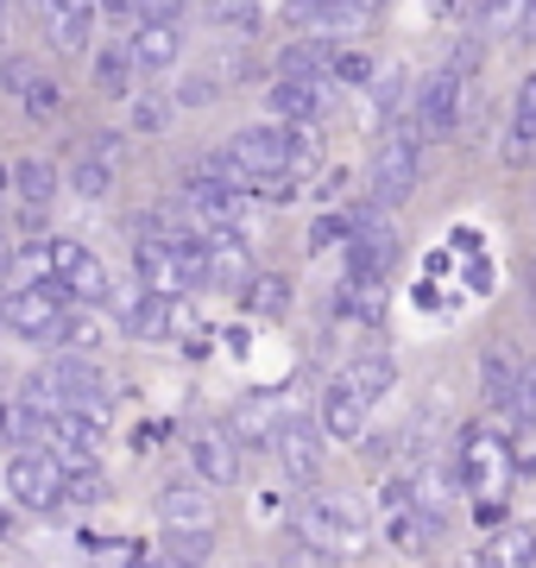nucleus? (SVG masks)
I'll return each instance as SVG.
<instances>
[{
  "label": "nucleus",
  "mask_w": 536,
  "mask_h": 568,
  "mask_svg": "<svg viewBox=\"0 0 536 568\" xmlns=\"http://www.w3.org/2000/svg\"><path fill=\"white\" fill-rule=\"evenodd\" d=\"M512 474H517V436L498 417H474V424L454 429L449 443V480L454 493H512Z\"/></svg>",
  "instance_id": "1"
},
{
  "label": "nucleus",
  "mask_w": 536,
  "mask_h": 568,
  "mask_svg": "<svg viewBox=\"0 0 536 568\" xmlns=\"http://www.w3.org/2000/svg\"><path fill=\"white\" fill-rule=\"evenodd\" d=\"M290 537H303V544L290 549L297 562H303V556H310V562H334V556H348V549L367 544V506L348 499V493H310L303 487V506H297Z\"/></svg>",
  "instance_id": "2"
},
{
  "label": "nucleus",
  "mask_w": 536,
  "mask_h": 568,
  "mask_svg": "<svg viewBox=\"0 0 536 568\" xmlns=\"http://www.w3.org/2000/svg\"><path fill=\"white\" fill-rule=\"evenodd\" d=\"M416 178H423V133H416V114H411V102H404L392 121H385L379 145H372L367 183H372V196H379V203L398 209L416 190Z\"/></svg>",
  "instance_id": "3"
},
{
  "label": "nucleus",
  "mask_w": 536,
  "mask_h": 568,
  "mask_svg": "<svg viewBox=\"0 0 536 568\" xmlns=\"http://www.w3.org/2000/svg\"><path fill=\"white\" fill-rule=\"evenodd\" d=\"M271 455L285 467L290 487H322V467H329V429L316 410H278V429H271Z\"/></svg>",
  "instance_id": "4"
},
{
  "label": "nucleus",
  "mask_w": 536,
  "mask_h": 568,
  "mask_svg": "<svg viewBox=\"0 0 536 568\" xmlns=\"http://www.w3.org/2000/svg\"><path fill=\"white\" fill-rule=\"evenodd\" d=\"M0 487L20 511H63V462L39 443H20L0 462Z\"/></svg>",
  "instance_id": "5"
},
{
  "label": "nucleus",
  "mask_w": 536,
  "mask_h": 568,
  "mask_svg": "<svg viewBox=\"0 0 536 568\" xmlns=\"http://www.w3.org/2000/svg\"><path fill=\"white\" fill-rule=\"evenodd\" d=\"M467 89H474V82L454 77L449 63H442L435 77H423V89L411 95V114H416L423 145H449V140L467 133Z\"/></svg>",
  "instance_id": "6"
},
{
  "label": "nucleus",
  "mask_w": 536,
  "mask_h": 568,
  "mask_svg": "<svg viewBox=\"0 0 536 568\" xmlns=\"http://www.w3.org/2000/svg\"><path fill=\"white\" fill-rule=\"evenodd\" d=\"M44 379L58 386V405L70 410H89V417H114V386H107V373L95 366V354H76V347H58L51 361L39 366Z\"/></svg>",
  "instance_id": "7"
},
{
  "label": "nucleus",
  "mask_w": 536,
  "mask_h": 568,
  "mask_svg": "<svg viewBox=\"0 0 536 568\" xmlns=\"http://www.w3.org/2000/svg\"><path fill=\"white\" fill-rule=\"evenodd\" d=\"M44 272H51L76 304H102L107 284H114L107 260L95 253V246H83L76 234H51V241H44Z\"/></svg>",
  "instance_id": "8"
},
{
  "label": "nucleus",
  "mask_w": 536,
  "mask_h": 568,
  "mask_svg": "<svg viewBox=\"0 0 536 568\" xmlns=\"http://www.w3.org/2000/svg\"><path fill=\"white\" fill-rule=\"evenodd\" d=\"M177 203L189 209V215H203V222H252V190H240V183H221V178H208L203 164H189L184 178H177Z\"/></svg>",
  "instance_id": "9"
},
{
  "label": "nucleus",
  "mask_w": 536,
  "mask_h": 568,
  "mask_svg": "<svg viewBox=\"0 0 536 568\" xmlns=\"http://www.w3.org/2000/svg\"><path fill=\"white\" fill-rule=\"evenodd\" d=\"M58 316H63V304L44 284H13V291L0 297V328H7L13 342H58Z\"/></svg>",
  "instance_id": "10"
},
{
  "label": "nucleus",
  "mask_w": 536,
  "mask_h": 568,
  "mask_svg": "<svg viewBox=\"0 0 536 568\" xmlns=\"http://www.w3.org/2000/svg\"><path fill=\"white\" fill-rule=\"evenodd\" d=\"M329 77H271L266 82V114L285 126H322L329 114Z\"/></svg>",
  "instance_id": "11"
},
{
  "label": "nucleus",
  "mask_w": 536,
  "mask_h": 568,
  "mask_svg": "<svg viewBox=\"0 0 536 568\" xmlns=\"http://www.w3.org/2000/svg\"><path fill=\"white\" fill-rule=\"evenodd\" d=\"M44 7V39L58 58H89V44L102 32V0H39Z\"/></svg>",
  "instance_id": "12"
},
{
  "label": "nucleus",
  "mask_w": 536,
  "mask_h": 568,
  "mask_svg": "<svg viewBox=\"0 0 536 568\" xmlns=\"http://www.w3.org/2000/svg\"><path fill=\"white\" fill-rule=\"evenodd\" d=\"M44 448H51V455H58L63 467H95V462H102V448H107V424H102V417H89V410L58 405Z\"/></svg>",
  "instance_id": "13"
},
{
  "label": "nucleus",
  "mask_w": 536,
  "mask_h": 568,
  "mask_svg": "<svg viewBox=\"0 0 536 568\" xmlns=\"http://www.w3.org/2000/svg\"><path fill=\"white\" fill-rule=\"evenodd\" d=\"M189 474H196L203 487H215V493L240 487V443L227 436V424L189 429Z\"/></svg>",
  "instance_id": "14"
},
{
  "label": "nucleus",
  "mask_w": 536,
  "mask_h": 568,
  "mask_svg": "<svg viewBox=\"0 0 536 568\" xmlns=\"http://www.w3.org/2000/svg\"><path fill=\"white\" fill-rule=\"evenodd\" d=\"M152 511H158L165 530H215V487H203L196 474H177V480L158 487Z\"/></svg>",
  "instance_id": "15"
},
{
  "label": "nucleus",
  "mask_w": 536,
  "mask_h": 568,
  "mask_svg": "<svg viewBox=\"0 0 536 568\" xmlns=\"http://www.w3.org/2000/svg\"><path fill=\"white\" fill-rule=\"evenodd\" d=\"M379 20L372 0H290V26L297 32H316V39H353Z\"/></svg>",
  "instance_id": "16"
},
{
  "label": "nucleus",
  "mask_w": 536,
  "mask_h": 568,
  "mask_svg": "<svg viewBox=\"0 0 536 568\" xmlns=\"http://www.w3.org/2000/svg\"><path fill=\"white\" fill-rule=\"evenodd\" d=\"M252 278V241L240 222H208V272L203 284L215 291H240Z\"/></svg>",
  "instance_id": "17"
},
{
  "label": "nucleus",
  "mask_w": 536,
  "mask_h": 568,
  "mask_svg": "<svg viewBox=\"0 0 536 568\" xmlns=\"http://www.w3.org/2000/svg\"><path fill=\"white\" fill-rule=\"evenodd\" d=\"M133 278H140L145 291H158V297H184V291H196L189 272H184V260H177L152 227H133Z\"/></svg>",
  "instance_id": "18"
},
{
  "label": "nucleus",
  "mask_w": 536,
  "mask_h": 568,
  "mask_svg": "<svg viewBox=\"0 0 536 568\" xmlns=\"http://www.w3.org/2000/svg\"><path fill=\"white\" fill-rule=\"evenodd\" d=\"M89 89L102 95V102H126L133 89H140V63H133V44L126 39H95L89 44Z\"/></svg>",
  "instance_id": "19"
},
{
  "label": "nucleus",
  "mask_w": 536,
  "mask_h": 568,
  "mask_svg": "<svg viewBox=\"0 0 536 568\" xmlns=\"http://www.w3.org/2000/svg\"><path fill=\"white\" fill-rule=\"evenodd\" d=\"M517 373H524V361H517V347H505V342H486V347H480V398H486V410H493L498 424L512 417ZM505 429H512V424H505Z\"/></svg>",
  "instance_id": "20"
},
{
  "label": "nucleus",
  "mask_w": 536,
  "mask_h": 568,
  "mask_svg": "<svg viewBox=\"0 0 536 568\" xmlns=\"http://www.w3.org/2000/svg\"><path fill=\"white\" fill-rule=\"evenodd\" d=\"M316 417H322V429H329V443H360L372 424V405L360 398V392L334 373L329 386H322V405H316Z\"/></svg>",
  "instance_id": "21"
},
{
  "label": "nucleus",
  "mask_w": 536,
  "mask_h": 568,
  "mask_svg": "<svg viewBox=\"0 0 536 568\" xmlns=\"http://www.w3.org/2000/svg\"><path fill=\"white\" fill-rule=\"evenodd\" d=\"M442 530H449V511H430V506H416V499L385 511V544H392L398 556H430Z\"/></svg>",
  "instance_id": "22"
},
{
  "label": "nucleus",
  "mask_w": 536,
  "mask_h": 568,
  "mask_svg": "<svg viewBox=\"0 0 536 568\" xmlns=\"http://www.w3.org/2000/svg\"><path fill=\"white\" fill-rule=\"evenodd\" d=\"M133 63H140V77L145 70H158L165 77L171 63L184 58V32H177V20H152V13H133Z\"/></svg>",
  "instance_id": "23"
},
{
  "label": "nucleus",
  "mask_w": 536,
  "mask_h": 568,
  "mask_svg": "<svg viewBox=\"0 0 536 568\" xmlns=\"http://www.w3.org/2000/svg\"><path fill=\"white\" fill-rule=\"evenodd\" d=\"M58 190H63L58 164L39 159V152H25V159L7 164V196H13L20 209H51V203H58Z\"/></svg>",
  "instance_id": "24"
},
{
  "label": "nucleus",
  "mask_w": 536,
  "mask_h": 568,
  "mask_svg": "<svg viewBox=\"0 0 536 568\" xmlns=\"http://www.w3.org/2000/svg\"><path fill=\"white\" fill-rule=\"evenodd\" d=\"M121 328L107 316V304H70L58 316V347H76V354H102Z\"/></svg>",
  "instance_id": "25"
},
{
  "label": "nucleus",
  "mask_w": 536,
  "mask_h": 568,
  "mask_svg": "<svg viewBox=\"0 0 536 568\" xmlns=\"http://www.w3.org/2000/svg\"><path fill=\"white\" fill-rule=\"evenodd\" d=\"M240 304H247V316H259V323H285L290 310H297V278L252 265V278L240 284Z\"/></svg>",
  "instance_id": "26"
},
{
  "label": "nucleus",
  "mask_w": 536,
  "mask_h": 568,
  "mask_svg": "<svg viewBox=\"0 0 536 568\" xmlns=\"http://www.w3.org/2000/svg\"><path fill=\"white\" fill-rule=\"evenodd\" d=\"M114 171H121L114 159H102L95 145H83V152L70 159V171H63V190H70L76 203H107V196H114Z\"/></svg>",
  "instance_id": "27"
},
{
  "label": "nucleus",
  "mask_w": 536,
  "mask_h": 568,
  "mask_svg": "<svg viewBox=\"0 0 536 568\" xmlns=\"http://www.w3.org/2000/svg\"><path fill=\"white\" fill-rule=\"evenodd\" d=\"M512 164L536 159V70L524 82H517V95H512V121H505V145H498Z\"/></svg>",
  "instance_id": "28"
},
{
  "label": "nucleus",
  "mask_w": 536,
  "mask_h": 568,
  "mask_svg": "<svg viewBox=\"0 0 536 568\" xmlns=\"http://www.w3.org/2000/svg\"><path fill=\"white\" fill-rule=\"evenodd\" d=\"M278 410H285V398H240V405L227 410V436L234 443H247V448H266L271 443V429H278Z\"/></svg>",
  "instance_id": "29"
},
{
  "label": "nucleus",
  "mask_w": 536,
  "mask_h": 568,
  "mask_svg": "<svg viewBox=\"0 0 536 568\" xmlns=\"http://www.w3.org/2000/svg\"><path fill=\"white\" fill-rule=\"evenodd\" d=\"M341 379H348L367 405H379V398H392V386H398V366H392V354H379V347H367V354H348V366H341Z\"/></svg>",
  "instance_id": "30"
},
{
  "label": "nucleus",
  "mask_w": 536,
  "mask_h": 568,
  "mask_svg": "<svg viewBox=\"0 0 536 568\" xmlns=\"http://www.w3.org/2000/svg\"><path fill=\"white\" fill-rule=\"evenodd\" d=\"M329 44L334 39H316V32L290 39L285 51L266 63V77H329Z\"/></svg>",
  "instance_id": "31"
},
{
  "label": "nucleus",
  "mask_w": 536,
  "mask_h": 568,
  "mask_svg": "<svg viewBox=\"0 0 536 568\" xmlns=\"http://www.w3.org/2000/svg\"><path fill=\"white\" fill-rule=\"evenodd\" d=\"M171 121H177V102L171 95H158V89H133L126 95V133L158 140V133H171Z\"/></svg>",
  "instance_id": "32"
},
{
  "label": "nucleus",
  "mask_w": 536,
  "mask_h": 568,
  "mask_svg": "<svg viewBox=\"0 0 536 568\" xmlns=\"http://www.w3.org/2000/svg\"><path fill=\"white\" fill-rule=\"evenodd\" d=\"M221 89H227L221 70H215V63H203V70H189V77L171 89V102H177V114H203V108L221 102Z\"/></svg>",
  "instance_id": "33"
},
{
  "label": "nucleus",
  "mask_w": 536,
  "mask_h": 568,
  "mask_svg": "<svg viewBox=\"0 0 536 568\" xmlns=\"http://www.w3.org/2000/svg\"><path fill=\"white\" fill-rule=\"evenodd\" d=\"M367 95H372V114H379V121H392L398 108L411 102V70H398V63L372 70V77H367Z\"/></svg>",
  "instance_id": "34"
},
{
  "label": "nucleus",
  "mask_w": 536,
  "mask_h": 568,
  "mask_svg": "<svg viewBox=\"0 0 536 568\" xmlns=\"http://www.w3.org/2000/svg\"><path fill=\"white\" fill-rule=\"evenodd\" d=\"M20 108H25V114H32V121H39V126H51V121H58V114H63V82L51 77L44 63H39V70H32V82H25V89H20Z\"/></svg>",
  "instance_id": "35"
},
{
  "label": "nucleus",
  "mask_w": 536,
  "mask_h": 568,
  "mask_svg": "<svg viewBox=\"0 0 536 568\" xmlns=\"http://www.w3.org/2000/svg\"><path fill=\"white\" fill-rule=\"evenodd\" d=\"M372 70H379V63H372L367 44H348V39L329 44V82H341V89H367Z\"/></svg>",
  "instance_id": "36"
},
{
  "label": "nucleus",
  "mask_w": 536,
  "mask_h": 568,
  "mask_svg": "<svg viewBox=\"0 0 536 568\" xmlns=\"http://www.w3.org/2000/svg\"><path fill=\"white\" fill-rule=\"evenodd\" d=\"M348 234H353V215L348 209H334V203H322L310 215V234H303V241H310V253H341Z\"/></svg>",
  "instance_id": "37"
},
{
  "label": "nucleus",
  "mask_w": 536,
  "mask_h": 568,
  "mask_svg": "<svg viewBox=\"0 0 536 568\" xmlns=\"http://www.w3.org/2000/svg\"><path fill=\"white\" fill-rule=\"evenodd\" d=\"M107 499V480H102V462L95 467H63V511H89Z\"/></svg>",
  "instance_id": "38"
},
{
  "label": "nucleus",
  "mask_w": 536,
  "mask_h": 568,
  "mask_svg": "<svg viewBox=\"0 0 536 568\" xmlns=\"http://www.w3.org/2000/svg\"><path fill=\"white\" fill-rule=\"evenodd\" d=\"M512 436H530L536 429V361H524V373H517V398H512Z\"/></svg>",
  "instance_id": "39"
},
{
  "label": "nucleus",
  "mask_w": 536,
  "mask_h": 568,
  "mask_svg": "<svg viewBox=\"0 0 536 568\" xmlns=\"http://www.w3.org/2000/svg\"><path fill=\"white\" fill-rule=\"evenodd\" d=\"M208 20L247 39V32H259V0H208Z\"/></svg>",
  "instance_id": "40"
},
{
  "label": "nucleus",
  "mask_w": 536,
  "mask_h": 568,
  "mask_svg": "<svg viewBox=\"0 0 536 568\" xmlns=\"http://www.w3.org/2000/svg\"><path fill=\"white\" fill-rule=\"evenodd\" d=\"M524 7H530V0H486V7H480V39H505V32H512L517 20H524Z\"/></svg>",
  "instance_id": "41"
},
{
  "label": "nucleus",
  "mask_w": 536,
  "mask_h": 568,
  "mask_svg": "<svg viewBox=\"0 0 536 568\" xmlns=\"http://www.w3.org/2000/svg\"><path fill=\"white\" fill-rule=\"evenodd\" d=\"M32 70H39V58H25V51H0V95L20 102V89L32 82Z\"/></svg>",
  "instance_id": "42"
},
{
  "label": "nucleus",
  "mask_w": 536,
  "mask_h": 568,
  "mask_svg": "<svg viewBox=\"0 0 536 568\" xmlns=\"http://www.w3.org/2000/svg\"><path fill=\"white\" fill-rule=\"evenodd\" d=\"M348 190H353V171H348V164H334V171H322V178H316L310 190H303V196H310V203L322 209V203H341Z\"/></svg>",
  "instance_id": "43"
},
{
  "label": "nucleus",
  "mask_w": 536,
  "mask_h": 568,
  "mask_svg": "<svg viewBox=\"0 0 536 568\" xmlns=\"http://www.w3.org/2000/svg\"><path fill=\"white\" fill-rule=\"evenodd\" d=\"M442 63H449L454 77H467V82H474V77H480V32H467V39L454 44V51H449Z\"/></svg>",
  "instance_id": "44"
},
{
  "label": "nucleus",
  "mask_w": 536,
  "mask_h": 568,
  "mask_svg": "<svg viewBox=\"0 0 536 568\" xmlns=\"http://www.w3.org/2000/svg\"><path fill=\"white\" fill-rule=\"evenodd\" d=\"M493 278H498V265L467 253V291H474V297H493Z\"/></svg>",
  "instance_id": "45"
},
{
  "label": "nucleus",
  "mask_w": 536,
  "mask_h": 568,
  "mask_svg": "<svg viewBox=\"0 0 536 568\" xmlns=\"http://www.w3.org/2000/svg\"><path fill=\"white\" fill-rule=\"evenodd\" d=\"M89 145H95L102 159H114V164L126 159V133H121V126H95V133H89Z\"/></svg>",
  "instance_id": "46"
},
{
  "label": "nucleus",
  "mask_w": 536,
  "mask_h": 568,
  "mask_svg": "<svg viewBox=\"0 0 536 568\" xmlns=\"http://www.w3.org/2000/svg\"><path fill=\"white\" fill-rule=\"evenodd\" d=\"M165 443H171V424H165V417H152V424L133 429V448H140V455H152V448H165Z\"/></svg>",
  "instance_id": "47"
},
{
  "label": "nucleus",
  "mask_w": 536,
  "mask_h": 568,
  "mask_svg": "<svg viewBox=\"0 0 536 568\" xmlns=\"http://www.w3.org/2000/svg\"><path fill=\"white\" fill-rule=\"evenodd\" d=\"M13 260H20V234L0 227V278H13Z\"/></svg>",
  "instance_id": "48"
},
{
  "label": "nucleus",
  "mask_w": 536,
  "mask_h": 568,
  "mask_svg": "<svg viewBox=\"0 0 536 568\" xmlns=\"http://www.w3.org/2000/svg\"><path fill=\"white\" fill-rule=\"evenodd\" d=\"M189 0H140V13H152V20H177Z\"/></svg>",
  "instance_id": "49"
},
{
  "label": "nucleus",
  "mask_w": 536,
  "mask_h": 568,
  "mask_svg": "<svg viewBox=\"0 0 536 568\" xmlns=\"http://www.w3.org/2000/svg\"><path fill=\"white\" fill-rule=\"evenodd\" d=\"M76 544H83L89 556H102V549H121V544H114V537H102V530H89V525L76 530Z\"/></svg>",
  "instance_id": "50"
},
{
  "label": "nucleus",
  "mask_w": 536,
  "mask_h": 568,
  "mask_svg": "<svg viewBox=\"0 0 536 568\" xmlns=\"http://www.w3.org/2000/svg\"><path fill=\"white\" fill-rule=\"evenodd\" d=\"M449 246L461 253V260H467V253H480V234H474V227H454V234H449Z\"/></svg>",
  "instance_id": "51"
},
{
  "label": "nucleus",
  "mask_w": 536,
  "mask_h": 568,
  "mask_svg": "<svg viewBox=\"0 0 536 568\" xmlns=\"http://www.w3.org/2000/svg\"><path fill=\"white\" fill-rule=\"evenodd\" d=\"M140 13V0H102V20H133Z\"/></svg>",
  "instance_id": "52"
},
{
  "label": "nucleus",
  "mask_w": 536,
  "mask_h": 568,
  "mask_svg": "<svg viewBox=\"0 0 536 568\" xmlns=\"http://www.w3.org/2000/svg\"><path fill=\"white\" fill-rule=\"evenodd\" d=\"M517 39H524V44H530V51H536V0H530V7H524V20H517Z\"/></svg>",
  "instance_id": "53"
},
{
  "label": "nucleus",
  "mask_w": 536,
  "mask_h": 568,
  "mask_svg": "<svg viewBox=\"0 0 536 568\" xmlns=\"http://www.w3.org/2000/svg\"><path fill=\"white\" fill-rule=\"evenodd\" d=\"M227 347H234V354H247V347H252V328L234 323V328H227Z\"/></svg>",
  "instance_id": "54"
},
{
  "label": "nucleus",
  "mask_w": 536,
  "mask_h": 568,
  "mask_svg": "<svg viewBox=\"0 0 536 568\" xmlns=\"http://www.w3.org/2000/svg\"><path fill=\"white\" fill-rule=\"evenodd\" d=\"M7 20H13V0H0V51H7Z\"/></svg>",
  "instance_id": "55"
},
{
  "label": "nucleus",
  "mask_w": 536,
  "mask_h": 568,
  "mask_svg": "<svg viewBox=\"0 0 536 568\" xmlns=\"http://www.w3.org/2000/svg\"><path fill=\"white\" fill-rule=\"evenodd\" d=\"M524 291H530V297H536V253H530V260H524Z\"/></svg>",
  "instance_id": "56"
},
{
  "label": "nucleus",
  "mask_w": 536,
  "mask_h": 568,
  "mask_svg": "<svg viewBox=\"0 0 536 568\" xmlns=\"http://www.w3.org/2000/svg\"><path fill=\"white\" fill-rule=\"evenodd\" d=\"M13 525H20V518H13V511H0V537H13Z\"/></svg>",
  "instance_id": "57"
},
{
  "label": "nucleus",
  "mask_w": 536,
  "mask_h": 568,
  "mask_svg": "<svg viewBox=\"0 0 536 568\" xmlns=\"http://www.w3.org/2000/svg\"><path fill=\"white\" fill-rule=\"evenodd\" d=\"M0 203H7V159H0Z\"/></svg>",
  "instance_id": "58"
},
{
  "label": "nucleus",
  "mask_w": 536,
  "mask_h": 568,
  "mask_svg": "<svg viewBox=\"0 0 536 568\" xmlns=\"http://www.w3.org/2000/svg\"><path fill=\"white\" fill-rule=\"evenodd\" d=\"M0 448H7V405H0Z\"/></svg>",
  "instance_id": "59"
}]
</instances>
